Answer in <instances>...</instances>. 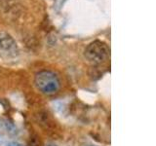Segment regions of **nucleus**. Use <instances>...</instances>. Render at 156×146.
I'll return each mask as SVG.
<instances>
[{
  "label": "nucleus",
  "instance_id": "nucleus-1",
  "mask_svg": "<svg viewBox=\"0 0 156 146\" xmlns=\"http://www.w3.org/2000/svg\"><path fill=\"white\" fill-rule=\"evenodd\" d=\"M34 83L42 94L48 96L56 94L61 88V82L58 77L56 73L50 70L39 71L34 78Z\"/></svg>",
  "mask_w": 156,
  "mask_h": 146
},
{
  "label": "nucleus",
  "instance_id": "nucleus-2",
  "mask_svg": "<svg viewBox=\"0 0 156 146\" xmlns=\"http://www.w3.org/2000/svg\"><path fill=\"white\" fill-rule=\"evenodd\" d=\"M86 60L94 65H99L106 61L109 57V49L102 41L96 40L88 45L84 51Z\"/></svg>",
  "mask_w": 156,
  "mask_h": 146
},
{
  "label": "nucleus",
  "instance_id": "nucleus-3",
  "mask_svg": "<svg viewBox=\"0 0 156 146\" xmlns=\"http://www.w3.org/2000/svg\"><path fill=\"white\" fill-rule=\"evenodd\" d=\"M0 51L9 56H16L18 54V46L14 38L6 32L0 33Z\"/></svg>",
  "mask_w": 156,
  "mask_h": 146
},
{
  "label": "nucleus",
  "instance_id": "nucleus-4",
  "mask_svg": "<svg viewBox=\"0 0 156 146\" xmlns=\"http://www.w3.org/2000/svg\"><path fill=\"white\" fill-rule=\"evenodd\" d=\"M7 146H23V145L19 144V143H16V142H13V143H10V144H8Z\"/></svg>",
  "mask_w": 156,
  "mask_h": 146
},
{
  "label": "nucleus",
  "instance_id": "nucleus-5",
  "mask_svg": "<svg viewBox=\"0 0 156 146\" xmlns=\"http://www.w3.org/2000/svg\"><path fill=\"white\" fill-rule=\"evenodd\" d=\"M46 146H58V145L55 143H48V144H46Z\"/></svg>",
  "mask_w": 156,
  "mask_h": 146
}]
</instances>
